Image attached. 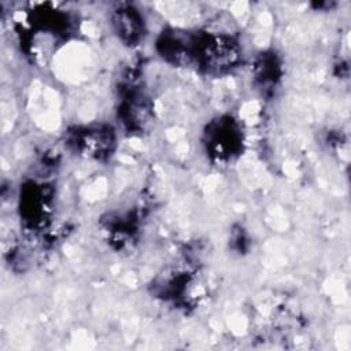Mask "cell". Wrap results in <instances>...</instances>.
I'll return each mask as SVG.
<instances>
[{"label": "cell", "instance_id": "1", "mask_svg": "<svg viewBox=\"0 0 351 351\" xmlns=\"http://www.w3.org/2000/svg\"><path fill=\"white\" fill-rule=\"evenodd\" d=\"M69 144L81 155L103 160L115 149V133L108 125H90L70 132Z\"/></svg>", "mask_w": 351, "mask_h": 351}, {"label": "cell", "instance_id": "2", "mask_svg": "<svg viewBox=\"0 0 351 351\" xmlns=\"http://www.w3.org/2000/svg\"><path fill=\"white\" fill-rule=\"evenodd\" d=\"M241 144V130L237 122L230 117H223L211 122L206 132L207 151L219 162L232 160L239 155Z\"/></svg>", "mask_w": 351, "mask_h": 351}, {"label": "cell", "instance_id": "3", "mask_svg": "<svg viewBox=\"0 0 351 351\" xmlns=\"http://www.w3.org/2000/svg\"><path fill=\"white\" fill-rule=\"evenodd\" d=\"M44 185L29 184L21 195V213L26 222L32 226L43 223L48 211V197H45Z\"/></svg>", "mask_w": 351, "mask_h": 351}, {"label": "cell", "instance_id": "5", "mask_svg": "<svg viewBox=\"0 0 351 351\" xmlns=\"http://www.w3.org/2000/svg\"><path fill=\"white\" fill-rule=\"evenodd\" d=\"M277 75V64L273 58L263 56V59L259 62L258 69H256V77L261 78L262 84H273Z\"/></svg>", "mask_w": 351, "mask_h": 351}, {"label": "cell", "instance_id": "4", "mask_svg": "<svg viewBox=\"0 0 351 351\" xmlns=\"http://www.w3.org/2000/svg\"><path fill=\"white\" fill-rule=\"evenodd\" d=\"M112 25L119 38L128 44L137 43L144 34L143 16L130 5H123L114 11Z\"/></svg>", "mask_w": 351, "mask_h": 351}]
</instances>
